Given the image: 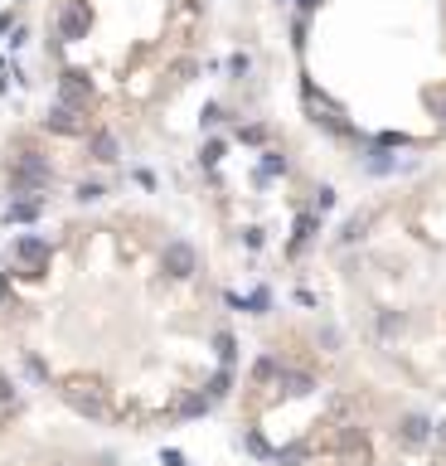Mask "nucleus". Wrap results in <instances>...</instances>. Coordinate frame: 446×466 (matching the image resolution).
Here are the masks:
<instances>
[{
  "label": "nucleus",
  "instance_id": "obj_1",
  "mask_svg": "<svg viewBox=\"0 0 446 466\" xmlns=\"http://www.w3.org/2000/svg\"><path fill=\"white\" fill-rule=\"evenodd\" d=\"M0 345L44 393L121 433L204 413L233 369L223 287L136 204L20 233L0 263Z\"/></svg>",
  "mask_w": 446,
  "mask_h": 466
},
{
  "label": "nucleus",
  "instance_id": "obj_2",
  "mask_svg": "<svg viewBox=\"0 0 446 466\" xmlns=\"http://www.w3.org/2000/svg\"><path fill=\"white\" fill-rule=\"evenodd\" d=\"M325 277L369 369L446 403V161L359 204L325 243Z\"/></svg>",
  "mask_w": 446,
  "mask_h": 466
},
{
  "label": "nucleus",
  "instance_id": "obj_3",
  "mask_svg": "<svg viewBox=\"0 0 446 466\" xmlns=\"http://www.w3.org/2000/svg\"><path fill=\"white\" fill-rule=\"evenodd\" d=\"M238 408L277 466H446V418L306 330L257 355Z\"/></svg>",
  "mask_w": 446,
  "mask_h": 466
},
{
  "label": "nucleus",
  "instance_id": "obj_4",
  "mask_svg": "<svg viewBox=\"0 0 446 466\" xmlns=\"http://www.w3.org/2000/svg\"><path fill=\"white\" fill-rule=\"evenodd\" d=\"M296 49L354 132L446 141V0H291Z\"/></svg>",
  "mask_w": 446,
  "mask_h": 466
},
{
  "label": "nucleus",
  "instance_id": "obj_5",
  "mask_svg": "<svg viewBox=\"0 0 446 466\" xmlns=\"http://www.w3.org/2000/svg\"><path fill=\"white\" fill-rule=\"evenodd\" d=\"M54 44L83 97L136 122L195 68L199 0H54Z\"/></svg>",
  "mask_w": 446,
  "mask_h": 466
},
{
  "label": "nucleus",
  "instance_id": "obj_6",
  "mask_svg": "<svg viewBox=\"0 0 446 466\" xmlns=\"http://www.w3.org/2000/svg\"><path fill=\"white\" fill-rule=\"evenodd\" d=\"M15 418H20V393H15V374H10V355L0 345V442L15 433Z\"/></svg>",
  "mask_w": 446,
  "mask_h": 466
},
{
  "label": "nucleus",
  "instance_id": "obj_7",
  "mask_svg": "<svg viewBox=\"0 0 446 466\" xmlns=\"http://www.w3.org/2000/svg\"><path fill=\"white\" fill-rule=\"evenodd\" d=\"M20 466H73V462H20Z\"/></svg>",
  "mask_w": 446,
  "mask_h": 466
}]
</instances>
